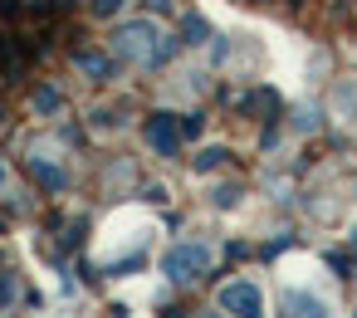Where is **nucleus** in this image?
<instances>
[{"instance_id":"aec40b11","label":"nucleus","mask_w":357,"mask_h":318,"mask_svg":"<svg viewBox=\"0 0 357 318\" xmlns=\"http://www.w3.org/2000/svg\"><path fill=\"white\" fill-rule=\"evenodd\" d=\"M250 6H269V0H250Z\"/></svg>"},{"instance_id":"2eb2a0df","label":"nucleus","mask_w":357,"mask_h":318,"mask_svg":"<svg viewBox=\"0 0 357 318\" xmlns=\"http://www.w3.org/2000/svg\"><path fill=\"white\" fill-rule=\"evenodd\" d=\"M10 298H15V279H10V274H0V308H6Z\"/></svg>"},{"instance_id":"39448f33","label":"nucleus","mask_w":357,"mask_h":318,"mask_svg":"<svg viewBox=\"0 0 357 318\" xmlns=\"http://www.w3.org/2000/svg\"><path fill=\"white\" fill-rule=\"evenodd\" d=\"M69 59H74V69H84L93 84H113L118 79V54L108 50H89V45H79V50H69Z\"/></svg>"},{"instance_id":"f257e3e1","label":"nucleus","mask_w":357,"mask_h":318,"mask_svg":"<svg viewBox=\"0 0 357 318\" xmlns=\"http://www.w3.org/2000/svg\"><path fill=\"white\" fill-rule=\"evenodd\" d=\"M118 59H132V64H167L176 54V40L157 35L147 20H132V25H118L113 30V45H108Z\"/></svg>"},{"instance_id":"423d86ee","label":"nucleus","mask_w":357,"mask_h":318,"mask_svg":"<svg viewBox=\"0 0 357 318\" xmlns=\"http://www.w3.org/2000/svg\"><path fill=\"white\" fill-rule=\"evenodd\" d=\"M235 108H240L245 118H279V108H284V103H279V93H274V89H264V84H259V89L240 93V98H235Z\"/></svg>"},{"instance_id":"1a4fd4ad","label":"nucleus","mask_w":357,"mask_h":318,"mask_svg":"<svg viewBox=\"0 0 357 318\" xmlns=\"http://www.w3.org/2000/svg\"><path fill=\"white\" fill-rule=\"evenodd\" d=\"M181 35H186V45H206V40H211V25H206L201 15H186V20H181Z\"/></svg>"},{"instance_id":"9d476101","label":"nucleus","mask_w":357,"mask_h":318,"mask_svg":"<svg viewBox=\"0 0 357 318\" xmlns=\"http://www.w3.org/2000/svg\"><path fill=\"white\" fill-rule=\"evenodd\" d=\"M35 108H40V113H54V108H59V89H54V84H40V89H35Z\"/></svg>"},{"instance_id":"dca6fc26","label":"nucleus","mask_w":357,"mask_h":318,"mask_svg":"<svg viewBox=\"0 0 357 318\" xmlns=\"http://www.w3.org/2000/svg\"><path fill=\"white\" fill-rule=\"evenodd\" d=\"M15 6H20V0H0V15H10Z\"/></svg>"},{"instance_id":"0eeeda50","label":"nucleus","mask_w":357,"mask_h":318,"mask_svg":"<svg viewBox=\"0 0 357 318\" xmlns=\"http://www.w3.org/2000/svg\"><path fill=\"white\" fill-rule=\"evenodd\" d=\"M25 167H30V176H35L45 191H54V196H64V191H69V176H64L54 162H45V157H30Z\"/></svg>"},{"instance_id":"f8f14e48","label":"nucleus","mask_w":357,"mask_h":318,"mask_svg":"<svg viewBox=\"0 0 357 318\" xmlns=\"http://www.w3.org/2000/svg\"><path fill=\"white\" fill-rule=\"evenodd\" d=\"M181 132H186V137H201V132H206V118H201V113H181Z\"/></svg>"},{"instance_id":"412c9836","label":"nucleus","mask_w":357,"mask_h":318,"mask_svg":"<svg viewBox=\"0 0 357 318\" xmlns=\"http://www.w3.org/2000/svg\"><path fill=\"white\" fill-rule=\"evenodd\" d=\"M0 230H6V220H0Z\"/></svg>"},{"instance_id":"f03ea898","label":"nucleus","mask_w":357,"mask_h":318,"mask_svg":"<svg viewBox=\"0 0 357 318\" xmlns=\"http://www.w3.org/2000/svg\"><path fill=\"white\" fill-rule=\"evenodd\" d=\"M162 269L176 279V284H191V279H201L206 269H211V250L201 245V240H186V245H172V255L162 259Z\"/></svg>"},{"instance_id":"f3484780","label":"nucleus","mask_w":357,"mask_h":318,"mask_svg":"<svg viewBox=\"0 0 357 318\" xmlns=\"http://www.w3.org/2000/svg\"><path fill=\"white\" fill-rule=\"evenodd\" d=\"M347 245H352V264H357V230H352V235H347Z\"/></svg>"},{"instance_id":"4468645a","label":"nucleus","mask_w":357,"mask_h":318,"mask_svg":"<svg viewBox=\"0 0 357 318\" xmlns=\"http://www.w3.org/2000/svg\"><path fill=\"white\" fill-rule=\"evenodd\" d=\"M235 201H240V186H220L215 191V206H235Z\"/></svg>"},{"instance_id":"6e6552de","label":"nucleus","mask_w":357,"mask_h":318,"mask_svg":"<svg viewBox=\"0 0 357 318\" xmlns=\"http://www.w3.org/2000/svg\"><path fill=\"white\" fill-rule=\"evenodd\" d=\"M284 303L294 308V318H328V313H323V303H318L313 294H289Z\"/></svg>"},{"instance_id":"6ab92c4d","label":"nucleus","mask_w":357,"mask_h":318,"mask_svg":"<svg viewBox=\"0 0 357 318\" xmlns=\"http://www.w3.org/2000/svg\"><path fill=\"white\" fill-rule=\"evenodd\" d=\"M0 123H6V103H0Z\"/></svg>"},{"instance_id":"9b49d317","label":"nucleus","mask_w":357,"mask_h":318,"mask_svg":"<svg viewBox=\"0 0 357 318\" xmlns=\"http://www.w3.org/2000/svg\"><path fill=\"white\" fill-rule=\"evenodd\" d=\"M225 157H230V152H225V147H206V152H201V157H196V172H215V167H220V162H225Z\"/></svg>"},{"instance_id":"20e7f679","label":"nucleus","mask_w":357,"mask_h":318,"mask_svg":"<svg viewBox=\"0 0 357 318\" xmlns=\"http://www.w3.org/2000/svg\"><path fill=\"white\" fill-rule=\"evenodd\" d=\"M220 308H225V313H240V318H264V298H259V289H255L250 279L225 284V289H220Z\"/></svg>"},{"instance_id":"a211bd4d","label":"nucleus","mask_w":357,"mask_h":318,"mask_svg":"<svg viewBox=\"0 0 357 318\" xmlns=\"http://www.w3.org/2000/svg\"><path fill=\"white\" fill-rule=\"evenodd\" d=\"M0 186H6V162H0Z\"/></svg>"},{"instance_id":"7ed1b4c3","label":"nucleus","mask_w":357,"mask_h":318,"mask_svg":"<svg viewBox=\"0 0 357 318\" xmlns=\"http://www.w3.org/2000/svg\"><path fill=\"white\" fill-rule=\"evenodd\" d=\"M142 137H147V147H152L157 157H181V142H186L181 113H152L147 128H142Z\"/></svg>"},{"instance_id":"ddd939ff","label":"nucleus","mask_w":357,"mask_h":318,"mask_svg":"<svg viewBox=\"0 0 357 318\" xmlns=\"http://www.w3.org/2000/svg\"><path fill=\"white\" fill-rule=\"evenodd\" d=\"M123 10V0H93V15L98 20H108V15H118Z\"/></svg>"}]
</instances>
